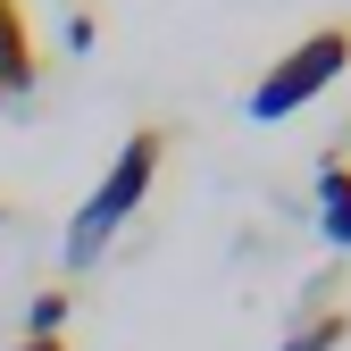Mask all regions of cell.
<instances>
[{"mask_svg": "<svg viewBox=\"0 0 351 351\" xmlns=\"http://www.w3.org/2000/svg\"><path fill=\"white\" fill-rule=\"evenodd\" d=\"M159 167H167V125H134V134H125V151L109 159V176L93 184V201H84L75 226H67V268H93V259L109 251V234L151 201Z\"/></svg>", "mask_w": 351, "mask_h": 351, "instance_id": "6da1fadb", "label": "cell"}, {"mask_svg": "<svg viewBox=\"0 0 351 351\" xmlns=\"http://www.w3.org/2000/svg\"><path fill=\"white\" fill-rule=\"evenodd\" d=\"M343 67H351V25H343V17H335V25H310V34H301L293 51L268 67V75L251 84V117H259V125H276V117H293V109H310Z\"/></svg>", "mask_w": 351, "mask_h": 351, "instance_id": "7a4b0ae2", "label": "cell"}, {"mask_svg": "<svg viewBox=\"0 0 351 351\" xmlns=\"http://www.w3.org/2000/svg\"><path fill=\"white\" fill-rule=\"evenodd\" d=\"M42 84V51H34V25H25V0H0V93L25 101Z\"/></svg>", "mask_w": 351, "mask_h": 351, "instance_id": "3957f363", "label": "cell"}, {"mask_svg": "<svg viewBox=\"0 0 351 351\" xmlns=\"http://www.w3.org/2000/svg\"><path fill=\"white\" fill-rule=\"evenodd\" d=\"M318 234L335 251H351V151H335L318 167Z\"/></svg>", "mask_w": 351, "mask_h": 351, "instance_id": "277c9868", "label": "cell"}, {"mask_svg": "<svg viewBox=\"0 0 351 351\" xmlns=\"http://www.w3.org/2000/svg\"><path fill=\"white\" fill-rule=\"evenodd\" d=\"M343 343H351V310H301L276 335V351H343Z\"/></svg>", "mask_w": 351, "mask_h": 351, "instance_id": "5b68a950", "label": "cell"}, {"mask_svg": "<svg viewBox=\"0 0 351 351\" xmlns=\"http://www.w3.org/2000/svg\"><path fill=\"white\" fill-rule=\"evenodd\" d=\"M67 318H75V293L67 285H42L25 301V335H67Z\"/></svg>", "mask_w": 351, "mask_h": 351, "instance_id": "8992f818", "label": "cell"}, {"mask_svg": "<svg viewBox=\"0 0 351 351\" xmlns=\"http://www.w3.org/2000/svg\"><path fill=\"white\" fill-rule=\"evenodd\" d=\"M93 34H101V25H93V9H75V17H67V51H93Z\"/></svg>", "mask_w": 351, "mask_h": 351, "instance_id": "52a82bcc", "label": "cell"}, {"mask_svg": "<svg viewBox=\"0 0 351 351\" xmlns=\"http://www.w3.org/2000/svg\"><path fill=\"white\" fill-rule=\"evenodd\" d=\"M9 351H67V335H17Z\"/></svg>", "mask_w": 351, "mask_h": 351, "instance_id": "ba28073f", "label": "cell"}, {"mask_svg": "<svg viewBox=\"0 0 351 351\" xmlns=\"http://www.w3.org/2000/svg\"><path fill=\"white\" fill-rule=\"evenodd\" d=\"M0 226H9V201H0Z\"/></svg>", "mask_w": 351, "mask_h": 351, "instance_id": "9c48e42d", "label": "cell"}, {"mask_svg": "<svg viewBox=\"0 0 351 351\" xmlns=\"http://www.w3.org/2000/svg\"><path fill=\"white\" fill-rule=\"evenodd\" d=\"M0 109H9V93H0Z\"/></svg>", "mask_w": 351, "mask_h": 351, "instance_id": "30bf717a", "label": "cell"}]
</instances>
